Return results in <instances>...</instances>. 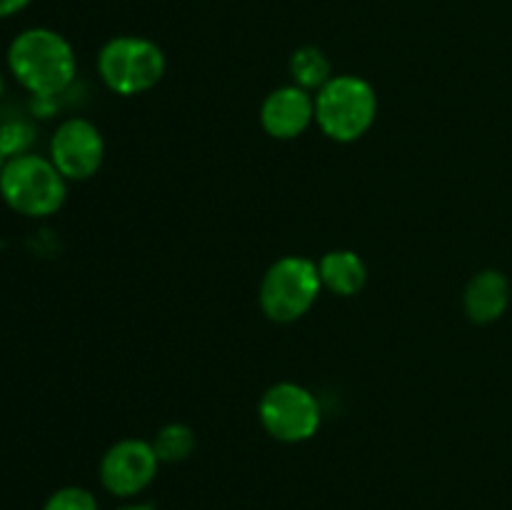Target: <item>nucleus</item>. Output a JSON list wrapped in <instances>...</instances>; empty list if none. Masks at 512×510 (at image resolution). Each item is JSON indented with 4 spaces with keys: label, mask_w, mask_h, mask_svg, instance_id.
<instances>
[{
    "label": "nucleus",
    "mask_w": 512,
    "mask_h": 510,
    "mask_svg": "<svg viewBox=\"0 0 512 510\" xmlns=\"http://www.w3.org/2000/svg\"><path fill=\"white\" fill-rule=\"evenodd\" d=\"M0 195L10 210L28 218L58 213L68 195V180L53 160L35 153L13 155L0 173Z\"/></svg>",
    "instance_id": "f03ea898"
},
{
    "label": "nucleus",
    "mask_w": 512,
    "mask_h": 510,
    "mask_svg": "<svg viewBox=\"0 0 512 510\" xmlns=\"http://www.w3.org/2000/svg\"><path fill=\"white\" fill-rule=\"evenodd\" d=\"M33 140V130L23 123H10L0 128V150H3L8 158L13 155H23L28 143Z\"/></svg>",
    "instance_id": "2eb2a0df"
},
{
    "label": "nucleus",
    "mask_w": 512,
    "mask_h": 510,
    "mask_svg": "<svg viewBox=\"0 0 512 510\" xmlns=\"http://www.w3.org/2000/svg\"><path fill=\"white\" fill-rule=\"evenodd\" d=\"M8 68L13 78L38 98L60 95L75 78L73 45L50 28H28L8 48Z\"/></svg>",
    "instance_id": "f257e3e1"
},
{
    "label": "nucleus",
    "mask_w": 512,
    "mask_h": 510,
    "mask_svg": "<svg viewBox=\"0 0 512 510\" xmlns=\"http://www.w3.org/2000/svg\"><path fill=\"white\" fill-rule=\"evenodd\" d=\"M43 510H100L98 500L90 490L78 488V485H68L60 488L45 500Z\"/></svg>",
    "instance_id": "4468645a"
},
{
    "label": "nucleus",
    "mask_w": 512,
    "mask_h": 510,
    "mask_svg": "<svg viewBox=\"0 0 512 510\" xmlns=\"http://www.w3.org/2000/svg\"><path fill=\"white\" fill-rule=\"evenodd\" d=\"M290 75H293L298 88L310 93V90L323 88L333 78V70H330L328 55L318 45H305L290 55Z\"/></svg>",
    "instance_id": "f8f14e48"
},
{
    "label": "nucleus",
    "mask_w": 512,
    "mask_h": 510,
    "mask_svg": "<svg viewBox=\"0 0 512 510\" xmlns=\"http://www.w3.org/2000/svg\"><path fill=\"white\" fill-rule=\"evenodd\" d=\"M318 270L323 288H328L335 295H343V298L358 295L368 280V268H365L363 258L353 250H330L320 258Z\"/></svg>",
    "instance_id": "9b49d317"
},
{
    "label": "nucleus",
    "mask_w": 512,
    "mask_h": 510,
    "mask_svg": "<svg viewBox=\"0 0 512 510\" xmlns=\"http://www.w3.org/2000/svg\"><path fill=\"white\" fill-rule=\"evenodd\" d=\"M30 3H33V0H0V20L20 13V10L28 8Z\"/></svg>",
    "instance_id": "dca6fc26"
},
{
    "label": "nucleus",
    "mask_w": 512,
    "mask_h": 510,
    "mask_svg": "<svg viewBox=\"0 0 512 510\" xmlns=\"http://www.w3.org/2000/svg\"><path fill=\"white\" fill-rule=\"evenodd\" d=\"M5 163H8V155H5V153H3V150H0V173H3Z\"/></svg>",
    "instance_id": "a211bd4d"
},
{
    "label": "nucleus",
    "mask_w": 512,
    "mask_h": 510,
    "mask_svg": "<svg viewBox=\"0 0 512 510\" xmlns=\"http://www.w3.org/2000/svg\"><path fill=\"white\" fill-rule=\"evenodd\" d=\"M465 315L478 325H490L505 315L510 305V280L500 270H480L463 295Z\"/></svg>",
    "instance_id": "9d476101"
},
{
    "label": "nucleus",
    "mask_w": 512,
    "mask_h": 510,
    "mask_svg": "<svg viewBox=\"0 0 512 510\" xmlns=\"http://www.w3.org/2000/svg\"><path fill=\"white\" fill-rule=\"evenodd\" d=\"M3 90H5V80H3V75H0V98H3Z\"/></svg>",
    "instance_id": "6ab92c4d"
},
{
    "label": "nucleus",
    "mask_w": 512,
    "mask_h": 510,
    "mask_svg": "<svg viewBox=\"0 0 512 510\" xmlns=\"http://www.w3.org/2000/svg\"><path fill=\"white\" fill-rule=\"evenodd\" d=\"M98 73L118 95H138L155 88L165 75V53L140 35H118L98 53Z\"/></svg>",
    "instance_id": "39448f33"
},
{
    "label": "nucleus",
    "mask_w": 512,
    "mask_h": 510,
    "mask_svg": "<svg viewBox=\"0 0 512 510\" xmlns=\"http://www.w3.org/2000/svg\"><path fill=\"white\" fill-rule=\"evenodd\" d=\"M150 445H153L160 463H180V460L190 458V453L195 450V435L188 425L170 423L155 433Z\"/></svg>",
    "instance_id": "ddd939ff"
},
{
    "label": "nucleus",
    "mask_w": 512,
    "mask_h": 510,
    "mask_svg": "<svg viewBox=\"0 0 512 510\" xmlns=\"http://www.w3.org/2000/svg\"><path fill=\"white\" fill-rule=\"evenodd\" d=\"M315 120V98L298 85H283L263 100L260 123L275 140H293Z\"/></svg>",
    "instance_id": "1a4fd4ad"
},
{
    "label": "nucleus",
    "mask_w": 512,
    "mask_h": 510,
    "mask_svg": "<svg viewBox=\"0 0 512 510\" xmlns=\"http://www.w3.org/2000/svg\"><path fill=\"white\" fill-rule=\"evenodd\" d=\"M50 160L65 180H88L105 160V140L85 118H70L50 138Z\"/></svg>",
    "instance_id": "0eeeda50"
},
{
    "label": "nucleus",
    "mask_w": 512,
    "mask_h": 510,
    "mask_svg": "<svg viewBox=\"0 0 512 510\" xmlns=\"http://www.w3.org/2000/svg\"><path fill=\"white\" fill-rule=\"evenodd\" d=\"M158 455L153 445L138 438H125L110 445L100 460V483L110 495L133 498L143 493L158 475Z\"/></svg>",
    "instance_id": "6e6552de"
},
{
    "label": "nucleus",
    "mask_w": 512,
    "mask_h": 510,
    "mask_svg": "<svg viewBox=\"0 0 512 510\" xmlns=\"http://www.w3.org/2000/svg\"><path fill=\"white\" fill-rule=\"evenodd\" d=\"M118 510H155V508H150V505H123V508H118Z\"/></svg>",
    "instance_id": "f3484780"
},
{
    "label": "nucleus",
    "mask_w": 512,
    "mask_h": 510,
    "mask_svg": "<svg viewBox=\"0 0 512 510\" xmlns=\"http://www.w3.org/2000/svg\"><path fill=\"white\" fill-rule=\"evenodd\" d=\"M320 290L318 263L303 255H285L263 275L258 300L273 323H295L313 308Z\"/></svg>",
    "instance_id": "20e7f679"
},
{
    "label": "nucleus",
    "mask_w": 512,
    "mask_h": 510,
    "mask_svg": "<svg viewBox=\"0 0 512 510\" xmlns=\"http://www.w3.org/2000/svg\"><path fill=\"white\" fill-rule=\"evenodd\" d=\"M258 418L265 433L280 443H303L320 428V403L298 383H275L263 393Z\"/></svg>",
    "instance_id": "423d86ee"
},
{
    "label": "nucleus",
    "mask_w": 512,
    "mask_h": 510,
    "mask_svg": "<svg viewBox=\"0 0 512 510\" xmlns=\"http://www.w3.org/2000/svg\"><path fill=\"white\" fill-rule=\"evenodd\" d=\"M378 115L373 85L358 75H333L315 95V120L335 143L363 138Z\"/></svg>",
    "instance_id": "7ed1b4c3"
}]
</instances>
